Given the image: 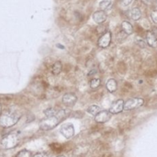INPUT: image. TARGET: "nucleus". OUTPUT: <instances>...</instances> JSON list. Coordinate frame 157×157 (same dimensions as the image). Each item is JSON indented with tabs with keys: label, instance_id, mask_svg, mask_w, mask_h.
Instances as JSON below:
<instances>
[{
	"label": "nucleus",
	"instance_id": "obj_1",
	"mask_svg": "<svg viewBox=\"0 0 157 157\" xmlns=\"http://www.w3.org/2000/svg\"><path fill=\"white\" fill-rule=\"evenodd\" d=\"M71 113L70 109H61L55 116L46 117L39 123V129L43 131H48L59 125L61 122L68 117Z\"/></svg>",
	"mask_w": 157,
	"mask_h": 157
},
{
	"label": "nucleus",
	"instance_id": "obj_2",
	"mask_svg": "<svg viewBox=\"0 0 157 157\" xmlns=\"http://www.w3.org/2000/svg\"><path fill=\"white\" fill-rule=\"evenodd\" d=\"M21 117V114L16 111L6 110L0 114V127L4 128L13 127L18 123Z\"/></svg>",
	"mask_w": 157,
	"mask_h": 157
},
{
	"label": "nucleus",
	"instance_id": "obj_3",
	"mask_svg": "<svg viewBox=\"0 0 157 157\" xmlns=\"http://www.w3.org/2000/svg\"><path fill=\"white\" fill-rule=\"evenodd\" d=\"M19 141V136L16 133H10L2 139L1 145L6 150H10L17 147Z\"/></svg>",
	"mask_w": 157,
	"mask_h": 157
},
{
	"label": "nucleus",
	"instance_id": "obj_4",
	"mask_svg": "<svg viewBox=\"0 0 157 157\" xmlns=\"http://www.w3.org/2000/svg\"><path fill=\"white\" fill-rule=\"evenodd\" d=\"M144 104V100L140 98H133L128 99L124 103V110L130 111L142 107Z\"/></svg>",
	"mask_w": 157,
	"mask_h": 157
},
{
	"label": "nucleus",
	"instance_id": "obj_5",
	"mask_svg": "<svg viewBox=\"0 0 157 157\" xmlns=\"http://www.w3.org/2000/svg\"><path fill=\"white\" fill-rule=\"evenodd\" d=\"M59 132L64 138H66V139H71V138H72L75 136V127L71 123L64 124L60 127Z\"/></svg>",
	"mask_w": 157,
	"mask_h": 157
},
{
	"label": "nucleus",
	"instance_id": "obj_6",
	"mask_svg": "<svg viewBox=\"0 0 157 157\" xmlns=\"http://www.w3.org/2000/svg\"><path fill=\"white\" fill-rule=\"evenodd\" d=\"M112 34L110 31H106L102 34L98 41V46L101 48H107L111 43Z\"/></svg>",
	"mask_w": 157,
	"mask_h": 157
},
{
	"label": "nucleus",
	"instance_id": "obj_7",
	"mask_svg": "<svg viewBox=\"0 0 157 157\" xmlns=\"http://www.w3.org/2000/svg\"><path fill=\"white\" fill-rule=\"evenodd\" d=\"M112 113L109 110H103L94 117V121L98 124H105L111 119Z\"/></svg>",
	"mask_w": 157,
	"mask_h": 157
},
{
	"label": "nucleus",
	"instance_id": "obj_8",
	"mask_svg": "<svg viewBox=\"0 0 157 157\" xmlns=\"http://www.w3.org/2000/svg\"><path fill=\"white\" fill-rule=\"evenodd\" d=\"M124 103H125V101L123 99L117 100L112 104L109 111L112 114H117V113H121L124 110Z\"/></svg>",
	"mask_w": 157,
	"mask_h": 157
},
{
	"label": "nucleus",
	"instance_id": "obj_9",
	"mask_svg": "<svg viewBox=\"0 0 157 157\" xmlns=\"http://www.w3.org/2000/svg\"><path fill=\"white\" fill-rule=\"evenodd\" d=\"M78 101V97L74 93H66L62 97V103L67 107H73Z\"/></svg>",
	"mask_w": 157,
	"mask_h": 157
},
{
	"label": "nucleus",
	"instance_id": "obj_10",
	"mask_svg": "<svg viewBox=\"0 0 157 157\" xmlns=\"http://www.w3.org/2000/svg\"><path fill=\"white\" fill-rule=\"evenodd\" d=\"M107 15L105 11L99 10L93 14V19L97 24H102L107 20Z\"/></svg>",
	"mask_w": 157,
	"mask_h": 157
},
{
	"label": "nucleus",
	"instance_id": "obj_11",
	"mask_svg": "<svg viewBox=\"0 0 157 157\" xmlns=\"http://www.w3.org/2000/svg\"><path fill=\"white\" fill-rule=\"evenodd\" d=\"M146 40L147 43L150 47L156 48H157V37L153 34L152 31H148L146 35Z\"/></svg>",
	"mask_w": 157,
	"mask_h": 157
},
{
	"label": "nucleus",
	"instance_id": "obj_12",
	"mask_svg": "<svg viewBox=\"0 0 157 157\" xmlns=\"http://www.w3.org/2000/svg\"><path fill=\"white\" fill-rule=\"evenodd\" d=\"M121 29L122 31L127 35H130L133 32V27L131 23L128 21H124L121 24Z\"/></svg>",
	"mask_w": 157,
	"mask_h": 157
},
{
	"label": "nucleus",
	"instance_id": "obj_13",
	"mask_svg": "<svg viewBox=\"0 0 157 157\" xmlns=\"http://www.w3.org/2000/svg\"><path fill=\"white\" fill-rule=\"evenodd\" d=\"M106 87L110 93H114L117 90V82L113 78H110L106 83Z\"/></svg>",
	"mask_w": 157,
	"mask_h": 157
},
{
	"label": "nucleus",
	"instance_id": "obj_14",
	"mask_svg": "<svg viewBox=\"0 0 157 157\" xmlns=\"http://www.w3.org/2000/svg\"><path fill=\"white\" fill-rule=\"evenodd\" d=\"M51 71H52L53 75H58L61 71H62V64L60 61H57L52 64V68H51Z\"/></svg>",
	"mask_w": 157,
	"mask_h": 157
},
{
	"label": "nucleus",
	"instance_id": "obj_15",
	"mask_svg": "<svg viewBox=\"0 0 157 157\" xmlns=\"http://www.w3.org/2000/svg\"><path fill=\"white\" fill-rule=\"evenodd\" d=\"M130 16L133 21H138L142 16V13L139 8H133L130 12Z\"/></svg>",
	"mask_w": 157,
	"mask_h": 157
},
{
	"label": "nucleus",
	"instance_id": "obj_16",
	"mask_svg": "<svg viewBox=\"0 0 157 157\" xmlns=\"http://www.w3.org/2000/svg\"><path fill=\"white\" fill-rule=\"evenodd\" d=\"M101 108L98 105H91L87 109V112L91 116L95 117L99 112L101 111Z\"/></svg>",
	"mask_w": 157,
	"mask_h": 157
},
{
	"label": "nucleus",
	"instance_id": "obj_17",
	"mask_svg": "<svg viewBox=\"0 0 157 157\" xmlns=\"http://www.w3.org/2000/svg\"><path fill=\"white\" fill-rule=\"evenodd\" d=\"M111 5L112 0H102V1L100 2V8L101 9V10L105 11L110 9Z\"/></svg>",
	"mask_w": 157,
	"mask_h": 157
},
{
	"label": "nucleus",
	"instance_id": "obj_18",
	"mask_svg": "<svg viewBox=\"0 0 157 157\" xmlns=\"http://www.w3.org/2000/svg\"><path fill=\"white\" fill-rule=\"evenodd\" d=\"M59 110H58V109L55 108V107H49V108L44 110V113L45 114L46 117H52L56 115Z\"/></svg>",
	"mask_w": 157,
	"mask_h": 157
},
{
	"label": "nucleus",
	"instance_id": "obj_19",
	"mask_svg": "<svg viewBox=\"0 0 157 157\" xmlns=\"http://www.w3.org/2000/svg\"><path fill=\"white\" fill-rule=\"evenodd\" d=\"M101 83V79H99V78H93V79H91L90 81L89 85H90V87L91 89H96L100 87Z\"/></svg>",
	"mask_w": 157,
	"mask_h": 157
},
{
	"label": "nucleus",
	"instance_id": "obj_20",
	"mask_svg": "<svg viewBox=\"0 0 157 157\" xmlns=\"http://www.w3.org/2000/svg\"><path fill=\"white\" fill-rule=\"evenodd\" d=\"M15 157H32V153L28 150H22L18 152Z\"/></svg>",
	"mask_w": 157,
	"mask_h": 157
},
{
	"label": "nucleus",
	"instance_id": "obj_21",
	"mask_svg": "<svg viewBox=\"0 0 157 157\" xmlns=\"http://www.w3.org/2000/svg\"><path fill=\"white\" fill-rule=\"evenodd\" d=\"M135 42H136V44H137L139 47H140L141 48H145L147 44L144 40H143L142 38H136V39H135Z\"/></svg>",
	"mask_w": 157,
	"mask_h": 157
},
{
	"label": "nucleus",
	"instance_id": "obj_22",
	"mask_svg": "<svg viewBox=\"0 0 157 157\" xmlns=\"http://www.w3.org/2000/svg\"><path fill=\"white\" fill-rule=\"evenodd\" d=\"M150 17H151V19L155 24H157V9H154V10L152 11L151 14H150Z\"/></svg>",
	"mask_w": 157,
	"mask_h": 157
},
{
	"label": "nucleus",
	"instance_id": "obj_23",
	"mask_svg": "<svg viewBox=\"0 0 157 157\" xmlns=\"http://www.w3.org/2000/svg\"><path fill=\"white\" fill-rule=\"evenodd\" d=\"M32 157H50V155L46 152H40V153H35Z\"/></svg>",
	"mask_w": 157,
	"mask_h": 157
},
{
	"label": "nucleus",
	"instance_id": "obj_24",
	"mask_svg": "<svg viewBox=\"0 0 157 157\" xmlns=\"http://www.w3.org/2000/svg\"><path fill=\"white\" fill-rule=\"evenodd\" d=\"M133 0H120V2L123 6H127L131 4Z\"/></svg>",
	"mask_w": 157,
	"mask_h": 157
},
{
	"label": "nucleus",
	"instance_id": "obj_25",
	"mask_svg": "<svg viewBox=\"0 0 157 157\" xmlns=\"http://www.w3.org/2000/svg\"><path fill=\"white\" fill-rule=\"evenodd\" d=\"M141 1L146 6H151L153 3V0H141Z\"/></svg>",
	"mask_w": 157,
	"mask_h": 157
},
{
	"label": "nucleus",
	"instance_id": "obj_26",
	"mask_svg": "<svg viewBox=\"0 0 157 157\" xmlns=\"http://www.w3.org/2000/svg\"><path fill=\"white\" fill-rule=\"evenodd\" d=\"M152 32H153V34H154L155 35H156V36L157 37V27H154L153 29V31H152Z\"/></svg>",
	"mask_w": 157,
	"mask_h": 157
},
{
	"label": "nucleus",
	"instance_id": "obj_27",
	"mask_svg": "<svg viewBox=\"0 0 157 157\" xmlns=\"http://www.w3.org/2000/svg\"><path fill=\"white\" fill-rule=\"evenodd\" d=\"M56 157H65V156H64V155H59V156H58Z\"/></svg>",
	"mask_w": 157,
	"mask_h": 157
},
{
	"label": "nucleus",
	"instance_id": "obj_28",
	"mask_svg": "<svg viewBox=\"0 0 157 157\" xmlns=\"http://www.w3.org/2000/svg\"><path fill=\"white\" fill-rule=\"evenodd\" d=\"M2 113V108H1V106H0V114H1Z\"/></svg>",
	"mask_w": 157,
	"mask_h": 157
},
{
	"label": "nucleus",
	"instance_id": "obj_29",
	"mask_svg": "<svg viewBox=\"0 0 157 157\" xmlns=\"http://www.w3.org/2000/svg\"><path fill=\"white\" fill-rule=\"evenodd\" d=\"M156 7H157V0H156Z\"/></svg>",
	"mask_w": 157,
	"mask_h": 157
}]
</instances>
